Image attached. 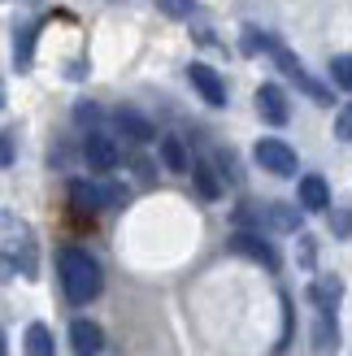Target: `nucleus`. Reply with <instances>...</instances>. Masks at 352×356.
<instances>
[{"label": "nucleus", "mask_w": 352, "mask_h": 356, "mask_svg": "<svg viewBox=\"0 0 352 356\" xmlns=\"http://www.w3.org/2000/svg\"><path fill=\"white\" fill-rule=\"evenodd\" d=\"M57 274H61V291L70 305H92L104 291V274L96 257H87L83 248H61L57 252Z\"/></svg>", "instance_id": "1"}, {"label": "nucleus", "mask_w": 352, "mask_h": 356, "mask_svg": "<svg viewBox=\"0 0 352 356\" xmlns=\"http://www.w3.org/2000/svg\"><path fill=\"white\" fill-rule=\"evenodd\" d=\"M243 44H248V48H266L270 57H274V65L283 70V74H287V79H291L296 87H301V92H305L309 100H318V104H330V92H326V87H322L318 79H313V74H309V70H305L301 61L291 57V52H287L283 44L274 40V35H248V40H243Z\"/></svg>", "instance_id": "2"}, {"label": "nucleus", "mask_w": 352, "mask_h": 356, "mask_svg": "<svg viewBox=\"0 0 352 356\" xmlns=\"http://www.w3.org/2000/svg\"><path fill=\"white\" fill-rule=\"evenodd\" d=\"M253 156H257V165L270 170L274 178H291L296 170H301V161H296V148L283 144V139H257Z\"/></svg>", "instance_id": "3"}, {"label": "nucleus", "mask_w": 352, "mask_h": 356, "mask_svg": "<svg viewBox=\"0 0 352 356\" xmlns=\"http://www.w3.org/2000/svg\"><path fill=\"white\" fill-rule=\"evenodd\" d=\"M231 252H239V257H248V261H257V265H266V270L274 274L278 265H283V257H278V248L270 243V239H261V235H253V230H235L231 235Z\"/></svg>", "instance_id": "4"}, {"label": "nucleus", "mask_w": 352, "mask_h": 356, "mask_svg": "<svg viewBox=\"0 0 352 356\" xmlns=\"http://www.w3.org/2000/svg\"><path fill=\"white\" fill-rule=\"evenodd\" d=\"M187 79H191V87L200 92L205 104H214V109H222V104H226V83H222V74H218L214 65L191 61V65H187Z\"/></svg>", "instance_id": "5"}, {"label": "nucleus", "mask_w": 352, "mask_h": 356, "mask_svg": "<svg viewBox=\"0 0 352 356\" xmlns=\"http://www.w3.org/2000/svg\"><path fill=\"white\" fill-rule=\"evenodd\" d=\"M83 161L92 165V170H113L122 161V148L113 144L109 135H100V131H87L83 139Z\"/></svg>", "instance_id": "6"}, {"label": "nucleus", "mask_w": 352, "mask_h": 356, "mask_svg": "<svg viewBox=\"0 0 352 356\" xmlns=\"http://www.w3.org/2000/svg\"><path fill=\"white\" fill-rule=\"evenodd\" d=\"M257 113L266 118L270 127H287L291 109H287V96H283V87H278V83H261L257 87Z\"/></svg>", "instance_id": "7"}, {"label": "nucleus", "mask_w": 352, "mask_h": 356, "mask_svg": "<svg viewBox=\"0 0 352 356\" xmlns=\"http://www.w3.org/2000/svg\"><path fill=\"white\" fill-rule=\"evenodd\" d=\"M70 343H74L79 356H100L104 330H100L96 322H87V317H79V322H70Z\"/></svg>", "instance_id": "8"}, {"label": "nucleus", "mask_w": 352, "mask_h": 356, "mask_svg": "<svg viewBox=\"0 0 352 356\" xmlns=\"http://www.w3.org/2000/svg\"><path fill=\"white\" fill-rule=\"evenodd\" d=\"M301 209L305 213H326L330 209V187L322 174H305L301 178Z\"/></svg>", "instance_id": "9"}, {"label": "nucleus", "mask_w": 352, "mask_h": 356, "mask_svg": "<svg viewBox=\"0 0 352 356\" xmlns=\"http://www.w3.org/2000/svg\"><path fill=\"white\" fill-rule=\"evenodd\" d=\"M70 209L79 213H87V218H92L96 209H104V195H100V187H92V183H83V178H74V183H70Z\"/></svg>", "instance_id": "10"}, {"label": "nucleus", "mask_w": 352, "mask_h": 356, "mask_svg": "<svg viewBox=\"0 0 352 356\" xmlns=\"http://www.w3.org/2000/svg\"><path fill=\"white\" fill-rule=\"evenodd\" d=\"M261 218H266V226L283 230V235H296V230L305 226L301 209H291V204H266V209H261Z\"/></svg>", "instance_id": "11"}, {"label": "nucleus", "mask_w": 352, "mask_h": 356, "mask_svg": "<svg viewBox=\"0 0 352 356\" xmlns=\"http://www.w3.org/2000/svg\"><path fill=\"white\" fill-rule=\"evenodd\" d=\"M313 305H318L322 313H335L339 309V296H344V282L335 278V274H326V278H318V282H313Z\"/></svg>", "instance_id": "12"}, {"label": "nucleus", "mask_w": 352, "mask_h": 356, "mask_svg": "<svg viewBox=\"0 0 352 356\" xmlns=\"http://www.w3.org/2000/svg\"><path fill=\"white\" fill-rule=\"evenodd\" d=\"M161 161H166L170 174H187L191 165H196V161L187 156V148H183V139H179V135H166V139H161Z\"/></svg>", "instance_id": "13"}, {"label": "nucleus", "mask_w": 352, "mask_h": 356, "mask_svg": "<svg viewBox=\"0 0 352 356\" xmlns=\"http://www.w3.org/2000/svg\"><path fill=\"white\" fill-rule=\"evenodd\" d=\"M313 348H318L322 356L339 348V326H335V313H322V309H318V326H313Z\"/></svg>", "instance_id": "14"}, {"label": "nucleus", "mask_w": 352, "mask_h": 356, "mask_svg": "<svg viewBox=\"0 0 352 356\" xmlns=\"http://www.w3.org/2000/svg\"><path fill=\"white\" fill-rule=\"evenodd\" d=\"M118 131L131 139V144H148L152 139V127H148V118H139L135 109H118Z\"/></svg>", "instance_id": "15"}, {"label": "nucleus", "mask_w": 352, "mask_h": 356, "mask_svg": "<svg viewBox=\"0 0 352 356\" xmlns=\"http://www.w3.org/2000/svg\"><path fill=\"white\" fill-rule=\"evenodd\" d=\"M26 356H57V343H52V330L44 322L26 326Z\"/></svg>", "instance_id": "16"}, {"label": "nucleus", "mask_w": 352, "mask_h": 356, "mask_svg": "<svg viewBox=\"0 0 352 356\" xmlns=\"http://www.w3.org/2000/svg\"><path fill=\"white\" fill-rule=\"evenodd\" d=\"M35 35H40V26H22V31H17V40H13V65H17V70H31Z\"/></svg>", "instance_id": "17"}, {"label": "nucleus", "mask_w": 352, "mask_h": 356, "mask_svg": "<svg viewBox=\"0 0 352 356\" xmlns=\"http://www.w3.org/2000/svg\"><path fill=\"white\" fill-rule=\"evenodd\" d=\"M191 174H196V187H200V195H205V200H218V195H222V183L214 178V170H209L205 161H196V165H191Z\"/></svg>", "instance_id": "18"}, {"label": "nucleus", "mask_w": 352, "mask_h": 356, "mask_svg": "<svg viewBox=\"0 0 352 356\" xmlns=\"http://www.w3.org/2000/svg\"><path fill=\"white\" fill-rule=\"evenodd\" d=\"M330 79H335V87L352 92V52H348V57H335V61H330Z\"/></svg>", "instance_id": "19"}, {"label": "nucleus", "mask_w": 352, "mask_h": 356, "mask_svg": "<svg viewBox=\"0 0 352 356\" xmlns=\"http://www.w3.org/2000/svg\"><path fill=\"white\" fill-rule=\"evenodd\" d=\"M74 118H79V127H92V131H96V122H100V109H96L92 100H79V104H74Z\"/></svg>", "instance_id": "20"}, {"label": "nucleus", "mask_w": 352, "mask_h": 356, "mask_svg": "<svg viewBox=\"0 0 352 356\" xmlns=\"http://www.w3.org/2000/svg\"><path fill=\"white\" fill-rule=\"evenodd\" d=\"M157 9L166 17H187L191 13V0H157Z\"/></svg>", "instance_id": "21"}, {"label": "nucleus", "mask_w": 352, "mask_h": 356, "mask_svg": "<svg viewBox=\"0 0 352 356\" xmlns=\"http://www.w3.org/2000/svg\"><path fill=\"white\" fill-rule=\"evenodd\" d=\"M100 195H104V204H109V209L127 204V187H118V183H104V187H100Z\"/></svg>", "instance_id": "22"}, {"label": "nucleus", "mask_w": 352, "mask_h": 356, "mask_svg": "<svg viewBox=\"0 0 352 356\" xmlns=\"http://www.w3.org/2000/svg\"><path fill=\"white\" fill-rule=\"evenodd\" d=\"M330 230H335L339 239H348L352 235V213H330Z\"/></svg>", "instance_id": "23"}, {"label": "nucleus", "mask_w": 352, "mask_h": 356, "mask_svg": "<svg viewBox=\"0 0 352 356\" xmlns=\"http://www.w3.org/2000/svg\"><path fill=\"white\" fill-rule=\"evenodd\" d=\"M335 135L344 139V144H352V104H348V109L339 113V122H335Z\"/></svg>", "instance_id": "24"}, {"label": "nucleus", "mask_w": 352, "mask_h": 356, "mask_svg": "<svg viewBox=\"0 0 352 356\" xmlns=\"http://www.w3.org/2000/svg\"><path fill=\"white\" fill-rule=\"evenodd\" d=\"M5 165H13V139L0 135V170H5Z\"/></svg>", "instance_id": "25"}, {"label": "nucleus", "mask_w": 352, "mask_h": 356, "mask_svg": "<svg viewBox=\"0 0 352 356\" xmlns=\"http://www.w3.org/2000/svg\"><path fill=\"white\" fill-rule=\"evenodd\" d=\"M0 356H9V348H5V330H0Z\"/></svg>", "instance_id": "26"}, {"label": "nucleus", "mask_w": 352, "mask_h": 356, "mask_svg": "<svg viewBox=\"0 0 352 356\" xmlns=\"http://www.w3.org/2000/svg\"><path fill=\"white\" fill-rule=\"evenodd\" d=\"M0 109H5V87H0Z\"/></svg>", "instance_id": "27"}]
</instances>
